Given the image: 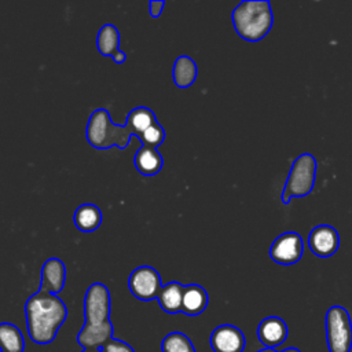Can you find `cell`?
Returning a JSON list of instances; mask_svg holds the SVG:
<instances>
[{"instance_id": "1", "label": "cell", "mask_w": 352, "mask_h": 352, "mask_svg": "<svg viewBox=\"0 0 352 352\" xmlns=\"http://www.w3.org/2000/svg\"><path fill=\"white\" fill-rule=\"evenodd\" d=\"M67 318V308L60 297L38 290L25 302V319L29 337L36 344H50Z\"/></svg>"}, {"instance_id": "2", "label": "cell", "mask_w": 352, "mask_h": 352, "mask_svg": "<svg viewBox=\"0 0 352 352\" xmlns=\"http://www.w3.org/2000/svg\"><path fill=\"white\" fill-rule=\"evenodd\" d=\"M232 25L239 37L246 41H258L272 28L274 15L268 0L241 1L232 11Z\"/></svg>"}, {"instance_id": "3", "label": "cell", "mask_w": 352, "mask_h": 352, "mask_svg": "<svg viewBox=\"0 0 352 352\" xmlns=\"http://www.w3.org/2000/svg\"><path fill=\"white\" fill-rule=\"evenodd\" d=\"M132 136H135L132 128L126 122L124 125L114 124L106 109L94 110L88 118L85 138L94 148L107 150L117 147L122 150L129 144Z\"/></svg>"}, {"instance_id": "4", "label": "cell", "mask_w": 352, "mask_h": 352, "mask_svg": "<svg viewBox=\"0 0 352 352\" xmlns=\"http://www.w3.org/2000/svg\"><path fill=\"white\" fill-rule=\"evenodd\" d=\"M111 298L106 285L92 283L84 296V329L89 330H113L110 322Z\"/></svg>"}, {"instance_id": "5", "label": "cell", "mask_w": 352, "mask_h": 352, "mask_svg": "<svg viewBox=\"0 0 352 352\" xmlns=\"http://www.w3.org/2000/svg\"><path fill=\"white\" fill-rule=\"evenodd\" d=\"M316 176V160L312 154L304 153L298 155L290 168L289 176L286 179L283 191H282V202L286 205L294 197L308 195L314 190Z\"/></svg>"}, {"instance_id": "6", "label": "cell", "mask_w": 352, "mask_h": 352, "mask_svg": "<svg viewBox=\"0 0 352 352\" xmlns=\"http://www.w3.org/2000/svg\"><path fill=\"white\" fill-rule=\"evenodd\" d=\"M324 330L329 352H351L352 320L344 307L333 305L326 311Z\"/></svg>"}, {"instance_id": "7", "label": "cell", "mask_w": 352, "mask_h": 352, "mask_svg": "<svg viewBox=\"0 0 352 352\" xmlns=\"http://www.w3.org/2000/svg\"><path fill=\"white\" fill-rule=\"evenodd\" d=\"M162 286L158 271L150 265H140L135 268L128 278L129 292L133 297L142 301L155 300Z\"/></svg>"}, {"instance_id": "8", "label": "cell", "mask_w": 352, "mask_h": 352, "mask_svg": "<svg viewBox=\"0 0 352 352\" xmlns=\"http://www.w3.org/2000/svg\"><path fill=\"white\" fill-rule=\"evenodd\" d=\"M304 252V241L300 234L289 231L275 238L270 248V257L279 265H293L300 261Z\"/></svg>"}, {"instance_id": "9", "label": "cell", "mask_w": 352, "mask_h": 352, "mask_svg": "<svg viewBox=\"0 0 352 352\" xmlns=\"http://www.w3.org/2000/svg\"><path fill=\"white\" fill-rule=\"evenodd\" d=\"M209 344L213 352H243L246 338L241 329L234 324L224 323L212 331Z\"/></svg>"}, {"instance_id": "10", "label": "cell", "mask_w": 352, "mask_h": 352, "mask_svg": "<svg viewBox=\"0 0 352 352\" xmlns=\"http://www.w3.org/2000/svg\"><path fill=\"white\" fill-rule=\"evenodd\" d=\"M308 246L318 257H331L338 250L340 235L334 227L319 224L311 230L308 235Z\"/></svg>"}, {"instance_id": "11", "label": "cell", "mask_w": 352, "mask_h": 352, "mask_svg": "<svg viewBox=\"0 0 352 352\" xmlns=\"http://www.w3.org/2000/svg\"><path fill=\"white\" fill-rule=\"evenodd\" d=\"M287 336V324L279 316H267L257 326V338L264 348L275 349L286 341Z\"/></svg>"}, {"instance_id": "12", "label": "cell", "mask_w": 352, "mask_h": 352, "mask_svg": "<svg viewBox=\"0 0 352 352\" xmlns=\"http://www.w3.org/2000/svg\"><path fill=\"white\" fill-rule=\"evenodd\" d=\"M66 282V267L65 263L58 257H51L44 261L41 267L40 290L58 294L63 290Z\"/></svg>"}, {"instance_id": "13", "label": "cell", "mask_w": 352, "mask_h": 352, "mask_svg": "<svg viewBox=\"0 0 352 352\" xmlns=\"http://www.w3.org/2000/svg\"><path fill=\"white\" fill-rule=\"evenodd\" d=\"M209 302V296L206 290L197 285H184L183 298H182V312L187 316H197L202 314Z\"/></svg>"}, {"instance_id": "14", "label": "cell", "mask_w": 352, "mask_h": 352, "mask_svg": "<svg viewBox=\"0 0 352 352\" xmlns=\"http://www.w3.org/2000/svg\"><path fill=\"white\" fill-rule=\"evenodd\" d=\"M133 165L140 175L154 176L162 169L164 158L157 148L142 146L133 157Z\"/></svg>"}, {"instance_id": "15", "label": "cell", "mask_w": 352, "mask_h": 352, "mask_svg": "<svg viewBox=\"0 0 352 352\" xmlns=\"http://www.w3.org/2000/svg\"><path fill=\"white\" fill-rule=\"evenodd\" d=\"M102 212L95 204L80 205L73 216V223L76 228L81 232H94L102 224Z\"/></svg>"}, {"instance_id": "16", "label": "cell", "mask_w": 352, "mask_h": 352, "mask_svg": "<svg viewBox=\"0 0 352 352\" xmlns=\"http://www.w3.org/2000/svg\"><path fill=\"white\" fill-rule=\"evenodd\" d=\"M198 67L192 58L180 55L176 58L172 67V78L177 88H188L197 80Z\"/></svg>"}, {"instance_id": "17", "label": "cell", "mask_w": 352, "mask_h": 352, "mask_svg": "<svg viewBox=\"0 0 352 352\" xmlns=\"http://www.w3.org/2000/svg\"><path fill=\"white\" fill-rule=\"evenodd\" d=\"M183 290H184V285L175 280L164 285L157 297V301L162 308V311L170 315L182 312Z\"/></svg>"}, {"instance_id": "18", "label": "cell", "mask_w": 352, "mask_h": 352, "mask_svg": "<svg viewBox=\"0 0 352 352\" xmlns=\"http://www.w3.org/2000/svg\"><path fill=\"white\" fill-rule=\"evenodd\" d=\"M96 48L100 55L113 58L120 51V30L111 23H104L98 32Z\"/></svg>"}, {"instance_id": "19", "label": "cell", "mask_w": 352, "mask_h": 352, "mask_svg": "<svg viewBox=\"0 0 352 352\" xmlns=\"http://www.w3.org/2000/svg\"><path fill=\"white\" fill-rule=\"evenodd\" d=\"M25 340L21 330L8 322L0 323V351L1 352H23Z\"/></svg>"}, {"instance_id": "20", "label": "cell", "mask_w": 352, "mask_h": 352, "mask_svg": "<svg viewBox=\"0 0 352 352\" xmlns=\"http://www.w3.org/2000/svg\"><path fill=\"white\" fill-rule=\"evenodd\" d=\"M155 122L158 121L154 111L144 106H138L132 109L126 116V124L132 128L136 138H139L146 129H148Z\"/></svg>"}, {"instance_id": "21", "label": "cell", "mask_w": 352, "mask_h": 352, "mask_svg": "<svg viewBox=\"0 0 352 352\" xmlns=\"http://www.w3.org/2000/svg\"><path fill=\"white\" fill-rule=\"evenodd\" d=\"M162 352H195L191 340L182 331H172L161 342Z\"/></svg>"}, {"instance_id": "22", "label": "cell", "mask_w": 352, "mask_h": 352, "mask_svg": "<svg viewBox=\"0 0 352 352\" xmlns=\"http://www.w3.org/2000/svg\"><path fill=\"white\" fill-rule=\"evenodd\" d=\"M138 139L142 142V146L157 148L165 140V129L160 122H155L148 129H146Z\"/></svg>"}, {"instance_id": "23", "label": "cell", "mask_w": 352, "mask_h": 352, "mask_svg": "<svg viewBox=\"0 0 352 352\" xmlns=\"http://www.w3.org/2000/svg\"><path fill=\"white\" fill-rule=\"evenodd\" d=\"M100 351L102 352H135L133 348L128 342H125L122 340H117L114 337L110 341H107L102 346Z\"/></svg>"}, {"instance_id": "24", "label": "cell", "mask_w": 352, "mask_h": 352, "mask_svg": "<svg viewBox=\"0 0 352 352\" xmlns=\"http://www.w3.org/2000/svg\"><path fill=\"white\" fill-rule=\"evenodd\" d=\"M165 7V1L164 0H158V1H150L148 3V8H150V15L153 18H158L161 14H162V10Z\"/></svg>"}, {"instance_id": "25", "label": "cell", "mask_w": 352, "mask_h": 352, "mask_svg": "<svg viewBox=\"0 0 352 352\" xmlns=\"http://www.w3.org/2000/svg\"><path fill=\"white\" fill-rule=\"evenodd\" d=\"M117 65H121V63H124L125 62V59H126V54L124 52V51H118L113 58H111Z\"/></svg>"}, {"instance_id": "26", "label": "cell", "mask_w": 352, "mask_h": 352, "mask_svg": "<svg viewBox=\"0 0 352 352\" xmlns=\"http://www.w3.org/2000/svg\"><path fill=\"white\" fill-rule=\"evenodd\" d=\"M282 352H301V351L297 349V348H286V349H283Z\"/></svg>"}, {"instance_id": "27", "label": "cell", "mask_w": 352, "mask_h": 352, "mask_svg": "<svg viewBox=\"0 0 352 352\" xmlns=\"http://www.w3.org/2000/svg\"><path fill=\"white\" fill-rule=\"evenodd\" d=\"M257 352H278V351H275V349H271V348H261V349H258Z\"/></svg>"}, {"instance_id": "28", "label": "cell", "mask_w": 352, "mask_h": 352, "mask_svg": "<svg viewBox=\"0 0 352 352\" xmlns=\"http://www.w3.org/2000/svg\"><path fill=\"white\" fill-rule=\"evenodd\" d=\"M81 352H102L100 349H82Z\"/></svg>"}]
</instances>
